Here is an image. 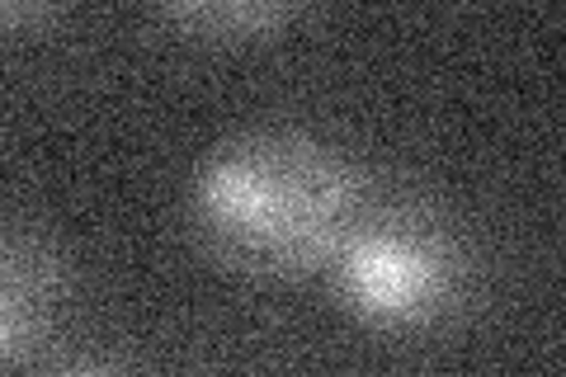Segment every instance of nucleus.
Wrapping results in <instances>:
<instances>
[{
	"label": "nucleus",
	"mask_w": 566,
	"mask_h": 377,
	"mask_svg": "<svg viewBox=\"0 0 566 377\" xmlns=\"http://www.w3.org/2000/svg\"><path fill=\"white\" fill-rule=\"evenodd\" d=\"M374 199L378 179L340 142L270 123L218 142L199 160L189 179V231L237 274H326Z\"/></svg>",
	"instance_id": "1"
},
{
	"label": "nucleus",
	"mask_w": 566,
	"mask_h": 377,
	"mask_svg": "<svg viewBox=\"0 0 566 377\" xmlns=\"http://www.w3.org/2000/svg\"><path fill=\"white\" fill-rule=\"evenodd\" d=\"M322 279L364 331L424 339L453 331L482 302L486 260L444 203L416 189H378Z\"/></svg>",
	"instance_id": "2"
},
{
	"label": "nucleus",
	"mask_w": 566,
	"mask_h": 377,
	"mask_svg": "<svg viewBox=\"0 0 566 377\" xmlns=\"http://www.w3.org/2000/svg\"><path fill=\"white\" fill-rule=\"evenodd\" d=\"M76 302L66 250L43 227L14 222L0 241V364L10 377L43 364Z\"/></svg>",
	"instance_id": "3"
},
{
	"label": "nucleus",
	"mask_w": 566,
	"mask_h": 377,
	"mask_svg": "<svg viewBox=\"0 0 566 377\" xmlns=\"http://www.w3.org/2000/svg\"><path fill=\"white\" fill-rule=\"evenodd\" d=\"M175 39L212 43V48H245V43H274L283 39L303 10L289 0H170L156 10Z\"/></svg>",
	"instance_id": "4"
},
{
	"label": "nucleus",
	"mask_w": 566,
	"mask_h": 377,
	"mask_svg": "<svg viewBox=\"0 0 566 377\" xmlns=\"http://www.w3.org/2000/svg\"><path fill=\"white\" fill-rule=\"evenodd\" d=\"M39 377H180V373L137 364V358H104V354H95V358H71V364L43 368Z\"/></svg>",
	"instance_id": "5"
}]
</instances>
